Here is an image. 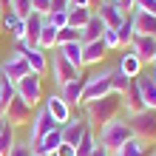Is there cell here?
<instances>
[{"label": "cell", "instance_id": "6da1fadb", "mask_svg": "<svg viewBox=\"0 0 156 156\" xmlns=\"http://www.w3.org/2000/svg\"><path fill=\"white\" fill-rule=\"evenodd\" d=\"M82 108H85V119H88L91 128H102L105 122H114L116 114L122 111V97L119 94H108V97L91 99V102H85Z\"/></svg>", "mask_w": 156, "mask_h": 156}, {"label": "cell", "instance_id": "7a4b0ae2", "mask_svg": "<svg viewBox=\"0 0 156 156\" xmlns=\"http://www.w3.org/2000/svg\"><path fill=\"white\" fill-rule=\"evenodd\" d=\"M128 139H133V131L128 125V119H114V122H105L97 133V145H102L108 153H114L119 145H125Z\"/></svg>", "mask_w": 156, "mask_h": 156}, {"label": "cell", "instance_id": "3957f363", "mask_svg": "<svg viewBox=\"0 0 156 156\" xmlns=\"http://www.w3.org/2000/svg\"><path fill=\"white\" fill-rule=\"evenodd\" d=\"M128 119V125H131V131L136 139H145V142H156V111H139V114H133V116H125Z\"/></svg>", "mask_w": 156, "mask_h": 156}, {"label": "cell", "instance_id": "277c9868", "mask_svg": "<svg viewBox=\"0 0 156 156\" xmlns=\"http://www.w3.org/2000/svg\"><path fill=\"white\" fill-rule=\"evenodd\" d=\"M111 68H102V71H97V74H91L85 80V88H82V102L80 105H85L91 102V99H99V97H108V94H114L111 91Z\"/></svg>", "mask_w": 156, "mask_h": 156}, {"label": "cell", "instance_id": "5b68a950", "mask_svg": "<svg viewBox=\"0 0 156 156\" xmlns=\"http://www.w3.org/2000/svg\"><path fill=\"white\" fill-rule=\"evenodd\" d=\"M6 119V125L9 128H20V125H29L31 122V116H34V108L26 102V99H20V97H12V102H9L6 108H3V114H0Z\"/></svg>", "mask_w": 156, "mask_h": 156}, {"label": "cell", "instance_id": "8992f818", "mask_svg": "<svg viewBox=\"0 0 156 156\" xmlns=\"http://www.w3.org/2000/svg\"><path fill=\"white\" fill-rule=\"evenodd\" d=\"M48 71H51V80L57 82V88H60V85H66V82H71V80H77V77L82 74V68H74L66 57H62V51H60V48H54L51 60H48Z\"/></svg>", "mask_w": 156, "mask_h": 156}, {"label": "cell", "instance_id": "52a82bcc", "mask_svg": "<svg viewBox=\"0 0 156 156\" xmlns=\"http://www.w3.org/2000/svg\"><path fill=\"white\" fill-rule=\"evenodd\" d=\"M54 128H60V125L48 116V111H45V108H34V116H31V122H29V139H26V142L34 148V145H40V139L48 131H54Z\"/></svg>", "mask_w": 156, "mask_h": 156}, {"label": "cell", "instance_id": "ba28073f", "mask_svg": "<svg viewBox=\"0 0 156 156\" xmlns=\"http://www.w3.org/2000/svg\"><path fill=\"white\" fill-rule=\"evenodd\" d=\"M14 88H17V97L26 99L31 108H37V105L43 102V82H40L37 74H26L23 80L14 82Z\"/></svg>", "mask_w": 156, "mask_h": 156}, {"label": "cell", "instance_id": "9c48e42d", "mask_svg": "<svg viewBox=\"0 0 156 156\" xmlns=\"http://www.w3.org/2000/svg\"><path fill=\"white\" fill-rule=\"evenodd\" d=\"M17 51H20L23 60L29 62L31 74L43 77L45 71H48V54H45L43 48H37V45H29V43H17Z\"/></svg>", "mask_w": 156, "mask_h": 156}, {"label": "cell", "instance_id": "30bf717a", "mask_svg": "<svg viewBox=\"0 0 156 156\" xmlns=\"http://www.w3.org/2000/svg\"><path fill=\"white\" fill-rule=\"evenodd\" d=\"M0 74H3L6 80L17 82V80H23L26 74H31V68H29V62L23 60V54H20V51H12L3 62H0Z\"/></svg>", "mask_w": 156, "mask_h": 156}, {"label": "cell", "instance_id": "8fae6325", "mask_svg": "<svg viewBox=\"0 0 156 156\" xmlns=\"http://www.w3.org/2000/svg\"><path fill=\"white\" fill-rule=\"evenodd\" d=\"M43 108L48 111V116H51L57 125H66L68 119H71V105L57 94V91H54L51 97H43Z\"/></svg>", "mask_w": 156, "mask_h": 156}, {"label": "cell", "instance_id": "7c38bea8", "mask_svg": "<svg viewBox=\"0 0 156 156\" xmlns=\"http://www.w3.org/2000/svg\"><path fill=\"white\" fill-rule=\"evenodd\" d=\"M142 62H153L156 60V37H145V34H133L131 45H128Z\"/></svg>", "mask_w": 156, "mask_h": 156}, {"label": "cell", "instance_id": "4fadbf2b", "mask_svg": "<svg viewBox=\"0 0 156 156\" xmlns=\"http://www.w3.org/2000/svg\"><path fill=\"white\" fill-rule=\"evenodd\" d=\"M88 119L85 116H77V119H68V122L66 125H60V133H62V142H66V145H74V148H77V142L82 139V136H85V131H88Z\"/></svg>", "mask_w": 156, "mask_h": 156}, {"label": "cell", "instance_id": "5bb4252c", "mask_svg": "<svg viewBox=\"0 0 156 156\" xmlns=\"http://www.w3.org/2000/svg\"><path fill=\"white\" fill-rule=\"evenodd\" d=\"M94 12L102 17L105 29H119V23H122L125 17H128V14H122V12H119V6H116V3H111V0H102V3H99Z\"/></svg>", "mask_w": 156, "mask_h": 156}, {"label": "cell", "instance_id": "9a60e30c", "mask_svg": "<svg viewBox=\"0 0 156 156\" xmlns=\"http://www.w3.org/2000/svg\"><path fill=\"white\" fill-rule=\"evenodd\" d=\"M0 29H6L17 43L26 40V20H23V17H17L12 9H6V12H3V23H0Z\"/></svg>", "mask_w": 156, "mask_h": 156}, {"label": "cell", "instance_id": "2e32d148", "mask_svg": "<svg viewBox=\"0 0 156 156\" xmlns=\"http://www.w3.org/2000/svg\"><path fill=\"white\" fill-rule=\"evenodd\" d=\"M85 74H80L77 80H71V82H66V85H60V97L66 99L68 105H80L82 102V88H85Z\"/></svg>", "mask_w": 156, "mask_h": 156}, {"label": "cell", "instance_id": "e0dca14e", "mask_svg": "<svg viewBox=\"0 0 156 156\" xmlns=\"http://www.w3.org/2000/svg\"><path fill=\"white\" fill-rule=\"evenodd\" d=\"M131 23H133V34L156 37V14H148V12H133V14H131Z\"/></svg>", "mask_w": 156, "mask_h": 156}, {"label": "cell", "instance_id": "ac0fdd59", "mask_svg": "<svg viewBox=\"0 0 156 156\" xmlns=\"http://www.w3.org/2000/svg\"><path fill=\"white\" fill-rule=\"evenodd\" d=\"M136 85H139L145 108H148V111H156V80L151 74H139V77H136Z\"/></svg>", "mask_w": 156, "mask_h": 156}, {"label": "cell", "instance_id": "d6986e66", "mask_svg": "<svg viewBox=\"0 0 156 156\" xmlns=\"http://www.w3.org/2000/svg\"><path fill=\"white\" fill-rule=\"evenodd\" d=\"M122 108H125V114H128V116H133V114L145 111V102H142V94H139V85H136V80L128 85V91L122 94Z\"/></svg>", "mask_w": 156, "mask_h": 156}, {"label": "cell", "instance_id": "ffe728a7", "mask_svg": "<svg viewBox=\"0 0 156 156\" xmlns=\"http://www.w3.org/2000/svg\"><path fill=\"white\" fill-rule=\"evenodd\" d=\"M105 54H108V48H105L102 40L82 43V68H85V66H97V62H102Z\"/></svg>", "mask_w": 156, "mask_h": 156}, {"label": "cell", "instance_id": "44dd1931", "mask_svg": "<svg viewBox=\"0 0 156 156\" xmlns=\"http://www.w3.org/2000/svg\"><path fill=\"white\" fill-rule=\"evenodd\" d=\"M111 156H151V142L136 139V136H133V139H128L125 145H119Z\"/></svg>", "mask_w": 156, "mask_h": 156}, {"label": "cell", "instance_id": "7402d4cb", "mask_svg": "<svg viewBox=\"0 0 156 156\" xmlns=\"http://www.w3.org/2000/svg\"><path fill=\"white\" fill-rule=\"evenodd\" d=\"M116 68L122 71L125 77H131V80H136V77L142 74V60L136 57V54H133L131 48H125V54H122V57H119V66H116Z\"/></svg>", "mask_w": 156, "mask_h": 156}, {"label": "cell", "instance_id": "603a6c76", "mask_svg": "<svg viewBox=\"0 0 156 156\" xmlns=\"http://www.w3.org/2000/svg\"><path fill=\"white\" fill-rule=\"evenodd\" d=\"M60 145H62V133H60V128H54V131H48V133H45L43 139H40V145H34L31 151H34V153H45V156H54Z\"/></svg>", "mask_w": 156, "mask_h": 156}, {"label": "cell", "instance_id": "cb8c5ba5", "mask_svg": "<svg viewBox=\"0 0 156 156\" xmlns=\"http://www.w3.org/2000/svg\"><path fill=\"white\" fill-rule=\"evenodd\" d=\"M102 31H105V23H102V17H99L97 12L91 14V20L82 26V43H94V40H102Z\"/></svg>", "mask_w": 156, "mask_h": 156}, {"label": "cell", "instance_id": "d4e9b609", "mask_svg": "<svg viewBox=\"0 0 156 156\" xmlns=\"http://www.w3.org/2000/svg\"><path fill=\"white\" fill-rule=\"evenodd\" d=\"M43 23H45V17L43 14H29L26 17V40L23 43H29V45H37V37H40V31H43Z\"/></svg>", "mask_w": 156, "mask_h": 156}, {"label": "cell", "instance_id": "484cf974", "mask_svg": "<svg viewBox=\"0 0 156 156\" xmlns=\"http://www.w3.org/2000/svg\"><path fill=\"white\" fill-rule=\"evenodd\" d=\"M91 14H94V9H88V6H71L68 9V26L82 31V26L91 20Z\"/></svg>", "mask_w": 156, "mask_h": 156}, {"label": "cell", "instance_id": "4316f807", "mask_svg": "<svg viewBox=\"0 0 156 156\" xmlns=\"http://www.w3.org/2000/svg\"><path fill=\"white\" fill-rule=\"evenodd\" d=\"M37 48H43V51H54L57 48V29H54V26L43 23V31L37 37Z\"/></svg>", "mask_w": 156, "mask_h": 156}, {"label": "cell", "instance_id": "83f0119b", "mask_svg": "<svg viewBox=\"0 0 156 156\" xmlns=\"http://www.w3.org/2000/svg\"><path fill=\"white\" fill-rule=\"evenodd\" d=\"M60 51L74 68H82V43H66V45H60Z\"/></svg>", "mask_w": 156, "mask_h": 156}, {"label": "cell", "instance_id": "f1b7e54d", "mask_svg": "<svg viewBox=\"0 0 156 156\" xmlns=\"http://www.w3.org/2000/svg\"><path fill=\"white\" fill-rule=\"evenodd\" d=\"M108 80H111V91H114V94H119V97H122L125 91H128V85L133 82L131 77H125L119 68H111V77H108Z\"/></svg>", "mask_w": 156, "mask_h": 156}, {"label": "cell", "instance_id": "f546056e", "mask_svg": "<svg viewBox=\"0 0 156 156\" xmlns=\"http://www.w3.org/2000/svg\"><path fill=\"white\" fill-rule=\"evenodd\" d=\"M94 148H97V133H94V128H88L85 136L77 142V156H91Z\"/></svg>", "mask_w": 156, "mask_h": 156}, {"label": "cell", "instance_id": "4dcf8cb0", "mask_svg": "<svg viewBox=\"0 0 156 156\" xmlns=\"http://www.w3.org/2000/svg\"><path fill=\"white\" fill-rule=\"evenodd\" d=\"M116 34H119V48H128V45H131V40H133V23H131V14H128L125 20L119 23Z\"/></svg>", "mask_w": 156, "mask_h": 156}, {"label": "cell", "instance_id": "1f68e13d", "mask_svg": "<svg viewBox=\"0 0 156 156\" xmlns=\"http://www.w3.org/2000/svg\"><path fill=\"white\" fill-rule=\"evenodd\" d=\"M66 43H82L80 29H71V26L60 29V31H57V48H60V45H66Z\"/></svg>", "mask_w": 156, "mask_h": 156}, {"label": "cell", "instance_id": "d6a6232c", "mask_svg": "<svg viewBox=\"0 0 156 156\" xmlns=\"http://www.w3.org/2000/svg\"><path fill=\"white\" fill-rule=\"evenodd\" d=\"M45 23H48V26H54V29H66V26H68V12H48V14H45Z\"/></svg>", "mask_w": 156, "mask_h": 156}, {"label": "cell", "instance_id": "836d02e7", "mask_svg": "<svg viewBox=\"0 0 156 156\" xmlns=\"http://www.w3.org/2000/svg\"><path fill=\"white\" fill-rule=\"evenodd\" d=\"M9 9H12V12L17 14V17H29L31 14V0H9Z\"/></svg>", "mask_w": 156, "mask_h": 156}, {"label": "cell", "instance_id": "e575fe53", "mask_svg": "<svg viewBox=\"0 0 156 156\" xmlns=\"http://www.w3.org/2000/svg\"><path fill=\"white\" fill-rule=\"evenodd\" d=\"M6 156H34V151H31V145L26 142V139H14V145L9 148Z\"/></svg>", "mask_w": 156, "mask_h": 156}, {"label": "cell", "instance_id": "d590c367", "mask_svg": "<svg viewBox=\"0 0 156 156\" xmlns=\"http://www.w3.org/2000/svg\"><path fill=\"white\" fill-rule=\"evenodd\" d=\"M12 145H14V128H6V131L0 133V156H6Z\"/></svg>", "mask_w": 156, "mask_h": 156}, {"label": "cell", "instance_id": "8d00e7d4", "mask_svg": "<svg viewBox=\"0 0 156 156\" xmlns=\"http://www.w3.org/2000/svg\"><path fill=\"white\" fill-rule=\"evenodd\" d=\"M102 43H105L108 51H111V48H119V34H116V29H105L102 31Z\"/></svg>", "mask_w": 156, "mask_h": 156}, {"label": "cell", "instance_id": "74e56055", "mask_svg": "<svg viewBox=\"0 0 156 156\" xmlns=\"http://www.w3.org/2000/svg\"><path fill=\"white\" fill-rule=\"evenodd\" d=\"M48 9H51V0H31V12L34 14H48Z\"/></svg>", "mask_w": 156, "mask_h": 156}, {"label": "cell", "instance_id": "f35d334b", "mask_svg": "<svg viewBox=\"0 0 156 156\" xmlns=\"http://www.w3.org/2000/svg\"><path fill=\"white\" fill-rule=\"evenodd\" d=\"M133 12H148V14H156V0H136Z\"/></svg>", "mask_w": 156, "mask_h": 156}, {"label": "cell", "instance_id": "ab89813d", "mask_svg": "<svg viewBox=\"0 0 156 156\" xmlns=\"http://www.w3.org/2000/svg\"><path fill=\"white\" fill-rule=\"evenodd\" d=\"M68 9H71V0H51L48 12H68Z\"/></svg>", "mask_w": 156, "mask_h": 156}, {"label": "cell", "instance_id": "60d3db41", "mask_svg": "<svg viewBox=\"0 0 156 156\" xmlns=\"http://www.w3.org/2000/svg\"><path fill=\"white\" fill-rule=\"evenodd\" d=\"M54 156H77V148H74V145H66V142H62Z\"/></svg>", "mask_w": 156, "mask_h": 156}, {"label": "cell", "instance_id": "b9f144b4", "mask_svg": "<svg viewBox=\"0 0 156 156\" xmlns=\"http://www.w3.org/2000/svg\"><path fill=\"white\" fill-rule=\"evenodd\" d=\"M91 156H111V153H108V151L102 148V145H97V148H94V153H91Z\"/></svg>", "mask_w": 156, "mask_h": 156}, {"label": "cell", "instance_id": "7bdbcfd3", "mask_svg": "<svg viewBox=\"0 0 156 156\" xmlns=\"http://www.w3.org/2000/svg\"><path fill=\"white\" fill-rule=\"evenodd\" d=\"M0 111H3V74H0Z\"/></svg>", "mask_w": 156, "mask_h": 156}, {"label": "cell", "instance_id": "ee69618b", "mask_svg": "<svg viewBox=\"0 0 156 156\" xmlns=\"http://www.w3.org/2000/svg\"><path fill=\"white\" fill-rule=\"evenodd\" d=\"M6 128H9V125H6V119H3V116H0V133H3V131H6Z\"/></svg>", "mask_w": 156, "mask_h": 156}, {"label": "cell", "instance_id": "f6af8a7d", "mask_svg": "<svg viewBox=\"0 0 156 156\" xmlns=\"http://www.w3.org/2000/svg\"><path fill=\"white\" fill-rule=\"evenodd\" d=\"M88 3H91V9H97L99 3H102V0H88Z\"/></svg>", "mask_w": 156, "mask_h": 156}, {"label": "cell", "instance_id": "bcb514c9", "mask_svg": "<svg viewBox=\"0 0 156 156\" xmlns=\"http://www.w3.org/2000/svg\"><path fill=\"white\" fill-rule=\"evenodd\" d=\"M0 9H3V12H6V9H9V0H0Z\"/></svg>", "mask_w": 156, "mask_h": 156}, {"label": "cell", "instance_id": "7dc6e473", "mask_svg": "<svg viewBox=\"0 0 156 156\" xmlns=\"http://www.w3.org/2000/svg\"><path fill=\"white\" fill-rule=\"evenodd\" d=\"M151 77H153V80H156V62H153V74H151Z\"/></svg>", "mask_w": 156, "mask_h": 156}, {"label": "cell", "instance_id": "c3c4849f", "mask_svg": "<svg viewBox=\"0 0 156 156\" xmlns=\"http://www.w3.org/2000/svg\"><path fill=\"white\" fill-rule=\"evenodd\" d=\"M0 23H3V9H0Z\"/></svg>", "mask_w": 156, "mask_h": 156}, {"label": "cell", "instance_id": "681fc988", "mask_svg": "<svg viewBox=\"0 0 156 156\" xmlns=\"http://www.w3.org/2000/svg\"><path fill=\"white\" fill-rule=\"evenodd\" d=\"M34 156H45V153H34Z\"/></svg>", "mask_w": 156, "mask_h": 156}, {"label": "cell", "instance_id": "f907efd6", "mask_svg": "<svg viewBox=\"0 0 156 156\" xmlns=\"http://www.w3.org/2000/svg\"><path fill=\"white\" fill-rule=\"evenodd\" d=\"M111 3H119V0H111Z\"/></svg>", "mask_w": 156, "mask_h": 156}, {"label": "cell", "instance_id": "816d5d0a", "mask_svg": "<svg viewBox=\"0 0 156 156\" xmlns=\"http://www.w3.org/2000/svg\"><path fill=\"white\" fill-rule=\"evenodd\" d=\"M151 156H156V153H151Z\"/></svg>", "mask_w": 156, "mask_h": 156}, {"label": "cell", "instance_id": "f5cc1de1", "mask_svg": "<svg viewBox=\"0 0 156 156\" xmlns=\"http://www.w3.org/2000/svg\"><path fill=\"white\" fill-rule=\"evenodd\" d=\"M153 62H156V60H153Z\"/></svg>", "mask_w": 156, "mask_h": 156}]
</instances>
